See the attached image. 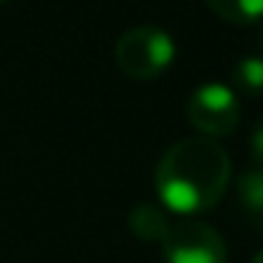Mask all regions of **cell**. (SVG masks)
Wrapping results in <instances>:
<instances>
[{"label":"cell","instance_id":"1","mask_svg":"<svg viewBox=\"0 0 263 263\" xmlns=\"http://www.w3.org/2000/svg\"><path fill=\"white\" fill-rule=\"evenodd\" d=\"M232 178L229 153L204 136L178 139L164 150L156 167V193L161 210L193 218L223 198Z\"/></svg>","mask_w":263,"mask_h":263},{"label":"cell","instance_id":"2","mask_svg":"<svg viewBox=\"0 0 263 263\" xmlns=\"http://www.w3.org/2000/svg\"><path fill=\"white\" fill-rule=\"evenodd\" d=\"M116 65L130 80H156L176 60V40L161 26H133L116 40Z\"/></svg>","mask_w":263,"mask_h":263},{"label":"cell","instance_id":"3","mask_svg":"<svg viewBox=\"0 0 263 263\" xmlns=\"http://www.w3.org/2000/svg\"><path fill=\"white\" fill-rule=\"evenodd\" d=\"M187 119L204 139L229 136L240 122L238 93L223 82H204L190 93Z\"/></svg>","mask_w":263,"mask_h":263},{"label":"cell","instance_id":"4","mask_svg":"<svg viewBox=\"0 0 263 263\" xmlns=\"http://www.w3.org/2000/svg\"><path fill=\"white\" fill-rule=\"evenodd\" d=\"M164 263H227V243L204 221H178L161 240Z\"/></svg>","mask_w":263,"mask_h":263},{"label":"cell","instance_id":"5","mask_svg":"<svg viewBox=\"0 0 263 263\" xmlns=\"http://www.w3.org/2000/svg\"><path fill=\"white\" fill-rule=\"evenodd\" d=\"M235 193H238L243 218L263 232V167H249L240 173L235 181Z\"/></svg>","mask_w":263,"mask_h":263},{"label":"cell","instance_id":"6","mask_svg":"<svg viewBox=\"0 0 263 263\" xmlns=\"http://www.w3.org/2000/svg\"><path fill=\"white\" fill-rule=\"evenodd\" d=\"M127 227H130V232L136 235L139 240H144V243H156V240H164V235L170 232V218H167V212L161 210V206L156 204H139L130 210V215H127Z\"/></svg>","mask_w":263,"mask_h":263},{"label":"cell","instance_id":"7","mask_svg":"<svg viewBox=\"0 0 263 263\" xmlns=\"http://www.w3.org/2000/svg\"><path fill=\"white\" fill-rule=\"evenodd\" d=\"M215 17L232 26H252L263 20V0H204Z\"/></svg>","mask_w":263,"mask_h":263},{"label":"cell","instance_id":"8","mask_svg":"<svg viewBox=\"0 0 263 263\" xmlns=\"http://www.w3.org/2000/svg\"><path fill=\"white\" fill-rule=\"evenodd\" d=\"M232 82L246 97H263V57H243L235 63Z\"/></svg>","mask_w":263,"mask_h":263},{"label":"cell","instance_id":"9","mask_svg":"<svg viewBox=\"0 0 263 263\" xmlns=\"http://www.w3.org/2000/svg\"><path fill=\"white\" fill-rule=\"evenodd\" d=\"M249 150H252V161H255V167H263V116L255 122V127H252Z\"/></svg>","mask_w":263,"mask_h":263},{"label":"cell","instance_id":"10","mask_svg":"<svg viewBox=\"0 0 263 263\" xmlns=\"http://www.w3.org/2000/svg\"><path fill=\"white\" fill-rule=\"evenodd\" d=\"M252 263H263V249H257L255 255H252Z\"/></svg>","mask_w":263,"mask_h":263},{"label":"cell","instance_id":"11","mask_svg":"<svg viewBox=\"0 0 263 263\" xmlns=\"http://www.w3.org/2000/svg\"><path fill=\"white\" fill-rule=\"evenodd\" d=\"M257 40H260V48H263V20H260V34H257Z\"/></svg>","mask_w":263,"mask_h":263},{"label":"cell","instance_id":"12","mask_svg":"<svg viewBox=\"0 0 263 263\" xmlns=\"http://www.w3.org/2000/svg\"><path fill=\"white\" fill-rule=\"evenodd\" d=\"M0 3H6V0H0Z\"/></svg>","mask_w":263,"mask_h":263}]
</instances>
